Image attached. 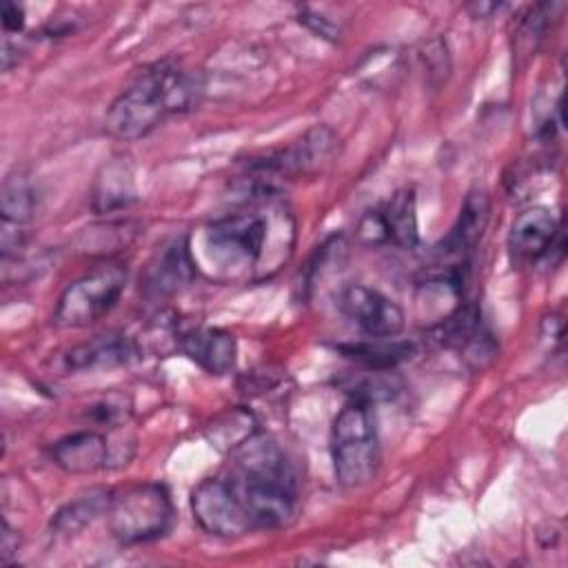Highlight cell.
I'll use <instances>...</instances> for the list:
<instances>
[{"label":"cell","instance_id":"1","mask_svg":"<svg viewBox=\"0 0 568 568\" xmlns=\"http://www.w3.org/2000/svg\"><path fill=\"white\" fill-rule=\"evenodd\" d=\"M226 481L244 504L253 528L275 530L295 519V475L284 450L271 437L255 433L235 448Z\"/></svg>","mask_w":568,"mask_h":568},{"label":"cell","instance_id":"2","mask_svg":"<svg viewBox=\"0 0 568 568\" xmlns=\"http://www.w3.org/2000/svg\"><path fill=\"white\" fill-rule=\"evenodd\" d=\"M204 91L197 73L175 62H158L146 69L109 106L104 126L118 140H140L155 131L166 115L193 109Z\"/></svg>","mask_w":568,"mask_h":568},{"label":"cell","instance_id":"3","mask_svg":"<svg viewBox=\"0 0 568 568\" xmlns=\"http://www.w3.org/2000/svg\"><path fill=\"white\" fill-rule=\"evenodd\" d=\"M379 437L371 404L351 399L331 426V459L335 479L344 488L371 484L379 470Z\"/></svg>","mask_w":568,"mask_h":568},{"label":"cell","instance_id":"4","mask_svg":"<svg viewBox=\"0 0 568 568\" xmlns=\"http://www.w3.org/2000/svg\"><path fill=\"white\" fill-rule=\"evenodd\" d=\"M126 286V266L106 260L78 280L58 297L51 322L58 328H82L102 320L118 304Z\"/></svg>","mask_w":568,"mask_h":568},{"label":"cell","instance_id":"5","mask_svg":"<svg viewBox=\"0 0 568 568\" xmlns=\"http://www.w3.org/2000/svg\"><path fill=\"white\" fill-rule=\"evenodd\" d=\"M111 535L120 544H144L162 537L173 521V501L162 484H135L113 495L106 510Z\"/></svg>","mask_w":568,"mask_h":568},{"label":"cell","instance_id":"6","mask_svg":"<svg viewBox=\"0 0 568 568\" xmlns=\"http://www.w3.org/2000/svg\"><path fill=\"white\" fill-rule=\"evenodd\" d=\"M266 240L268 217L264 213H231L206 226L202 248L217 271L235 275L262 264Z\"/></svg>","mask_w":568,"mask_h":568},{"label":"cell","instance_id":"7","mask_svg":"<svg viewBox=\"0 0 568 568\" xmlns=\"http://www.w3.org/2000/svg\"><path fill=\"white\" fill-rule=\"evenodd\" d=\"M191 513L195 524L213 537L235 539L253 530V521L226 477L202 479L191 493Z\"/></svg>","mask_w":568,"mask_h":568},{"label":"cell","instance_id":"8","mask_svg":"<svg viewBox=\"0 0 568 568\" xmlns=\"http://www.w3.org/2000/svg\"><path fill=\"white\" fill-rule=\"evenodd\" d=\"M337 306L371 339H393L406 324L404 311L388 295L364 284L344 286Z\"/></svg>","mask_w":568,"mask_h":568},{"label":"cell","instance_id":"9","mask_svg":"<svg viewBox=\"0 0 568 568\" xmlns=\"http://www.w3.org/2000/svg\"><path fill=\"white\" fill-rule=\"evenodd\" d=\"M357 237L364 244H393L402 248H415L419 242L415 191H397L384 206L362 215L357 224Z\"/></svg>","mask_w":568,"mask_h":568},{"label":"cell","instance_id":"10","mask_svg":"<svg viewBox=\"0 0 568 568\" xmlns=\"http://www.w3.org/2000/svg\"><path fill=\"white\" fill-rule=\"evenodd\" d=\"M335 149H337V135L328 126L315 124L291 146L264 155L253 166L266 173L286 175V178L311 175L322 171L333 160Z\"/></svg>","mask_w":568,"mask_h":568},{"label":"cell","instance_id":"11","mask_svg":"<svg viewBox=\"0 0 568 568\" xmlns=\"http://www.w3.org/2000/svg\"><path fill=\"white\" fill-rule=\"evenodd\" d=\"M195 271L197 264L189 237H173L171 242L162 244L149 260L140 277V288L151 300H164L189 286L195 277Z\"/></svg>","mask_w":568,"mask_h":568},{"label":"cell","instance_id":"12","mask_svg":"<svg viewBox=\"0 0 568 568\" xmlns=\"http://www.w3.org/2000/svg\"><path fill=\"white\" fill-rule=\"evenodd\" d=\"M557 220L546 206L524 209L510 224L508 251L517 264L537 262L548 253L557 237Z\"/></svg>","mask_w":568,"mask_h":568},{"label":"cell","instance_id":"13","mask_svg":"<svg viewBox=\"0 0 568 568\" xmlns=\"http://www.w3.org/2000/svg\"><path fill=\"white\" fill-rule=\"evenodd\" d=\"M140 357V346L122 333L95 335L82 344L71 346L62 355L64 371H102L131 364Z\"/></svg>","mask_w":568,"mask_h":568},{"label":"cell","instance_id":"14","mask_svg":"<svg viewBox=\"0 0 568 568\" xmlns=\"http://www.w3.org/2000/svg\"><path fill=\"white\" fill-rule=\"evenodd\" d=\"M178 346L211 375H226L235 366V337L222 328L200 326L184 331L178 335Z\"/></svg>","mask_w":568,"mask_h":568},{"label":"cell","instance_id":"15","mask_svg":"<svg viewBox=\"0 0 568 568\" xmlns=\"http://www.w3.org/2000/svg\"><path fill=\"white\" fill-rule=\"evenodd\" d=\"M111 448L102 433L80 430L60 437L51 446V459L58 468L71 475H89L109 464Z\"/></svg>","mask_w":568,"mask_h":568},{"label":"cell","instance_id":"16","mask_svg":"<svg viewBox=\"0 0 568 568\" xmlns=\"http://www.w3.org/2000/svg\"><path fill=\"white\" fill-rule=\"evenodd\" d=\"M488 195L484 191H470L459 209L457 222L450 229V233L444 237L439 253L446 260H457L466 262V257L473 253L477 242L484 235L486 222H488Z\"/></svg>","mask_w":568,"mask_h":568},{"label":"cell","instance_id":"17","mask_svg":"<svg viewBox=\"0 0 568 568\" xmlns=\"http://www.w3.org/2000/svg\"><path fill=\"white\" fill-rule=\"evenodd\" d=\"M138 200L135 191V173L133 166L118 158L106 162L93 184L91 191V206L100 215L118 213L122 209H129Z\"/></svg>","mask_w":568,"mask_h":568},{"label":"cell","instance_id":"18","mask_svg":"<svg viewBox=\"0 0 568 568\" xmlns=\"http://www.w3.org/2000/svg\"><path fill=\"white\" fill-rule=\"evenodd\" d=\"M113 495L109 490H91L87 495H80L78 499L64 504L60 510H55V515L51 517V532L60 535V537H69L80 532L84 526H89L95 517L106 515L109 506H111Z\"/></svg>","mask_w":568,"mask_h":568},{"label":"cell","instance_id":"19","mask_svg":"<svg viewBox=\"0 0 568 568\" xmlns=\"http://www.w3.org/2000/svg\"><path fill=\"white\" fill-rule=\"evenodd\" d=\"M255 433H260L257 419L246 408H229L206 426V439L224 453H233Z\"/></svg>","mask_w":568,"mask_h":568},{"label":"cell","instance_id":"20","mask_svg":"<svg viewBox=\"0 0 568 568\" xmlns=\"http://www.w3.org/2000/svg\"><path fill=\"white\" fill-rule=\"evenodd\" d=\"M36 206H38V197L31 180L18 171L9 173L2 180V189H0L2 222L24 226L33 217Z\"/></svg>","mask_w":568,"mask_h":568},{"label":"cell","instance_id":"21","mask_svg":"<svg viewBox=\"0 0 568 568\" xmlns=\"http://www.w3.org/2000/svg\"><path fill=\"white\" fill-rule=\"evenodd\" d=\"M368 368V366H366ZM339 386L353 395V399L371 404L377 399H390L399 393V379L390 368H368L366 373L346 375Z\"/></svg>","mask_w":568,"mask_h":568},{"label":"cell","instance_id":"22","mask_svg":"<svg viewBox=\"0 0 568 568\" xmlns=\"http://www.w3.org/2000/svg\"><path fill=\"white\" fill-rule=\"evenodd\" d=\"M346 357H353L362 362L368 368H393L397 362L410 357L413 346L406 342H386V339H373L364 344H344L339 346Z\"/></svg>","mask_w":568,"mask_h":568},{"label":"cell","instance_id":"23","mask_svg":"<svg viewBox=\"0 0 568 568\" xmlns=\"http://www.w3.org/2000/svg\"><path fill=\"white\" fill-rule=\"evenodd\" d=\"M91 415H93L98 422L113 426V424H118L120 419L126 417V408H124V402H122V399L118 402L115 397H106V399L98 402L95 406H91Z\"/></svg>","mask_w":568,"mask_h":568},{"label":"cell","instance_id":"24","mask_svg":"<svg viewBox=\"0 0 568 568\" xmlns=\"http://www.w3.org/2000/svg\"><path fill=\"white\" fill-rule=\"evenodd\" d=\"M300 22H304L311 31H315L320 38H328V40H337L339 38V29L337 24H333L328 18L313 13V11H302L300 13Z\"/></svg>","mask_w":568,"mask_h":568},{"label":"cell","instance_id":"25","mask_svg":"<svg viewBox=\"0 0 568 568\" xmlns=\"http://www.w3.org/2000/svg\"><path fill=\"white\" fill-rule=\"evenodd\" d=\"M18 548H20V535H18V530L4 519V521H2V532H0V561H2V564H9V561L18 555Z\"/></svg>","mask_w":568,"mask_h":568},{"label":"cell","instance_id":"26","mask_svg":"<svg viewBox=\"0 0 568 568\" xmlns=\"http://www.w3.org/2000/svg\"><path fill=\"white\" fill-rule=\"evenodd\" d=\"M0 18H2V29L7 33H18L24 27V9L18 2H2L0 9Z\"/></svg>","mask_w":568,"mask_h":568}]
</instances>
